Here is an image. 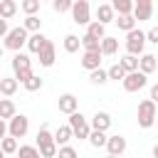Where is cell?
Here are the masks:
<instances>
[{
	"instance_id": "4dcf8cb0",
	"label": "cell",
	"mask_w": 158,
	"mask_h": 158,
	"mask_svg": "<svg viewBox=\"0 0 158 158\" xmlns=\"http://www.w3.org/2000/svg\"><path fill=\"white\" fill-rule=\"evenodd\" d=\"M126 72H133V69H138V54H126V57H121V62H118Z\"/></svg>"
},
{
	"instance_id": "8fae6325",
	"label": "cell",
	"mask_w": 158,
	"mask_h": 158,
	"mask_svg": "<svg viewBox=\"0 0 158 158\" xmlns=\"http://www.w3.org/2000/svg\"><path fill=\"white\" fill-rule=\"evenodd\" d=\"M37 57H40V64L42 67H52L54 59H57V52H54V44L49 40H44V44L37 49Z\"/></svg>"
},
{
	"instance_id": "5bb4252c",
	"label": "cell",
	"mask_w": 158,
	"mask_h": 158,
	"mask_svg": "<svg viewBox=\"0 0 158 158\" xmlns=\"http://www.w3.org/2000/svg\"><path fill=\"white\" fill-rule=\"evenodd\" d=\"M156 67H158V62H156V54H151V52H141V59H138V69L143 72V74H153L156 72Z\"/></svg>"
},
{
	"instance_id": "f6af8a7d",
	"label": "cell",
	"mask_w": 158,
	"mask_h": 158,
	"mask_svg": "<svg viewBox=\"0 0 158 158\" xmlns=\"http://www.w3.org/2000/svg\"><path fill=\"white\" fill-rule=\"evenodd\" d=\"M2 156H5V153H2V148H0V158H2Z\"/></svg>"
},
{
	"instance_id": "1f68e13d",
	"label": "cell",
	"mask_w": 158,
	"mask_h": 158,
	"mask_svg": "<svg viewBox=\"0 0 158 158\" xmlns=\"http://www.w3.org/2000/svg\"><path fill=\"white\" fill-rule=\"evenodd\" d=\"M89 79H91V84H104V81H109V77H106V69H101V67H96V69H89Z\"/></svg>"
},
{
	"instance_id": "f35d334b",
	"label": "cell",
	"mask_w": 158,
	"mask_h": 158,
	"mask_svg": "<svg viewBox=\"0 0 158 158\" xmlns=\"http://www.w3.org/2000/svg\"><path fill=\"white\" fill-rule=\"evenodd\" d=\"M57 153H59V156H67V158H74V156H77V151H74L72 146H67V143H62V146L57 148Z\"/></svg>"
},
{
	"instance_id": "4316f807",
	"label": "cell",
	"mask_w": 158,
	"mask_h": 158,
	"mask_svg": "<svg viewBox=\"0 0 158 158\" xmlns=\"http://www.w3.org/2000/svg\"><path fill=\"white\" fill-rule=\"evenodd\" d=\"M86 138H89V143H91L94 148H101V146L106 143V131H96V128H91Z\"/></svg>"
},
{
	"instance_id": "d590c367",
	"label": "cell",
	"mask_w": 158,
	"mask_h": 158,
	"mask_svg": "<svg viewBox=\"0 0 158 158\" xmlns=\"http://www.w3.org/2000/svg\"><path fill=\"white\" fill-rule=\"evenodd\" d=\"M79 40H81V47H84V49H99V40H96V37L84 35V37H79Z\"/></svg>"
},
{
	"instance_id": "d4e9b609",
	"label": "cell",
	"mask_w": 158,
	"mask_h": 158,
	"mask_svg": "<svg viewBox=\"0 0 158 158\" xmlns=\"http://www.w3.org/2000/svg\"><path fill=\"white\" fill-rule=\"evenodd\" d=\"M74 136H72V128H69V123L67 126H59L57 128V133H54V143L57 146H62V143H69Z\"/></svg>"
},
{
	"instance_id": "4fadbf2b",
	"label": "cell",
	"mask_w": 158,
	"mask_h": 158,
	"mask_svg": "<svg viewBox=\"0 0 158 158\" xmlns=\"http://www.w3.org/2000/svg\"><path fill=\"white\" fill-rule=\"evenodd\" d=\"M101 52L99 49H84V54H81V67L84 69H96V67H101Z\"/></svg>"
},
{
	"instance_id": "f1b7e54d",
	"label": "cell",
	"mask_w": 158,
	"mask_h": 158,
	"mask_svg": "<svg viewBox=\"0 0 158 158\" xmlns=\"http://www.w3.org/2000/svg\"><path fill=\"white\" fill-rule=\"evenodd\" d=\"M79 47H81V40H79L77 35H67V37H64V49H67L69 54L79 52Z\"/></svg>"
},
{
	"instance_id": "7402d4cb",
	"label": "cell",
	"mask_w": 158,
	"mask_h": 158,
	"mask_svg": "<svg viewBox=\"0 0 158 158\" xmlns=\"http://www.w3.org/2000/svg\"><path fill=\"white\" fill-rule=\"evenodd\" d=\"M114 22H116V25H118V30H123V32H128V30H133V27L138 25V22L133 20V15H131V12H126V15H118Z\"/></svg>"
},
{
	"instance_id": "e0dca14e",
	"label": "cell",
	"mask_w": 158,
	"mask_h": 158,
	"mask_svg": "<svg viewBox=\"0 0 158 158\" xmlns=\"http://www.w3.org/2000/svg\"><path fill=\"white\" fill-rule=\"evenodd\" d=\"M116 49H118V40H114V37H101L99 40V52L104 54V57H111V54H116Z\"/></svg>"
},
{
	"instance_id": "9a60e30c",
	"label": "cell",
	"mask_w": 158,
	"mask_h": 158,
	"mask_svg": "<svg viewBox=\"0 0 158 158\" xmlns=\"http://www.w3.org/2000/svg\"><path fill=\"white\" fill-rule=\"evenodd\" d=\"M57 106H59V111H62V114H72V111L79 106V99H77L74 94H62V96H59V101H57Z\"/></svg>"
},
{
	"instance_id": "9c48e42d",
	"label": "cell",
	"mask_w": 158,
	"mask_h": 158,
	"mask_svg": "<svg viewBox=\"0 0 158 158\" xmlns=\"http://www.w3.org/2000/svg\"><path fill=\"white\" fill-rule=\"evenodd\" d=\"M72 17L77 25H86L91 20V7H89V0H72Z\"/></svg>"
},
{
	"instance_id": "74e56055",
	"label": "cell",
	"mask_w": 158,
	"mask_h": 158,
	"mask_svg": "<svg viewBox=\"0 0 158 158\" xmlns=\"http://www.w3.org/2000/svg\"><path fill=\"white\" fill-rule=\"evenodd\" d=\"M15 153H20V156H40V151H37V146H20Z\"/></svg>"
},
{
	"instance_id": "484cf974",
	"label": "cell",
	"mask_w": 158,
	"mask_h": 158,
	"mask_svg": "<svg viewBox=\"0 0 158 158\" xmlns=\"http://www.w3.org/2000/svg\"><path fill=\"white\" fill-rule=\"evenodd\" d=\"M109 5L114 7L116 15H126V12L133 10V2H131V0H109Z\"/></svg>"
},
{
	"instance_id": "b9f144b4",
	"label": "cell",
	"mask_w": 158,
	"mask_h": 158,
	"mask_svg": "<svg viewBox=\"0 0 158 158\" xmlns=\"http://www.w3.org/2000/svg\"><path fill=\"white\" fill-rule=\"evenodd\" d=\"M148 99L158 101V84H153V86H151V96H148Z\"/></svg>"
},
{
	"instance_id": "603a6c76",
	"label": "cell",
	"mask_w": 158,
	"mask_h": 158,
	"mask_svg": "<svg viewBox=\"0 0 158 158\" xmlns=\"http://www.w3.org/2000/svg\"><path fill=\"white\" fill-rule=\"evenodd\" d=\"M86 35H91V37H96V40H101V37L106 35V25H101L99 20H94V22L89 20V22H86Z\"/></svg>"
},
{
	"instance_id": "d6986e66",
	"label": "cell",
	"mask_w": 158,
	"mask_h": 158,
	"mask_svg": "<svg viewBox=\"0 0 158 158\" xmlns=\"http://www.w3.org/2000/svg\"><path fill=\"white\" fill-rule=\"evenodd\" d=\"M44 40H47V37H44V35H42L40 30H37V32L27 35V42H25V44H27V49H30V52H35V54H37V49H40V47L44 44Z\"/></svg>"
},
{
	"instance_id": "ffe728a7",
	"label": "cell",
	"mask_w": 158,
	"mask_h": 158,
	"mask_svg": "<svg viewBox=\"0 0 158 158\" xmlns=\"http://www.w3.org/2000/svg\"><path fill=\"white\" fill-rule=\"evenodd\" d=\"M17 79L15 77H5V79H0V94L2 96H12L15 91H17Z\"/></svg>"
},
{
	"instance_id": "d6a6232c",
	"label": "cell",
	"mask_w": 158,
	"mask_h": 158,
	"mask_svg": "<svg viewBox=\"0 0 158 158\" xmlns=\"http://www.w3.org/2000/svg\"><path fill=\"white\" fill-rule=\"evenodd\" d=\"M22 84H25V89H27V91H40V89H42V79H40L37 74H30Z\"/></svg>"
},
{
	"instance_id": "7a4b0ae2",
	"label": "cell",
	"mask_w": 158,
	"mask_h": 158,
	"mask_svg": "<svg viewBox=\"0 0 158 158\" xmlns=\"http://www.w3.org/2000/svg\"><path fill=\"white\" fill-rule=\"evenodd\" d=\"M27 30L20 25V27H12V30H7L5 32V42H2V47L5 49H12V52H17V49H22L25 47V42H27Z\"/></svg>"
},
{
	"instance_id": "3957f363",
	"label": "cell",
	"mask_w": 158,
	"mask_h": 158,
	"mask_svg": "<svg viewBox=\"0 0 158 158\" xmlns=\"http://www.w3.org/2000/svg\"><path fill=\"white\" fill-rule=\"evenodd\" d=\"M156 114H158L156 101H153V99H143V101L138 104V126H141V128H151V126L156 123Z\"/></svg>"
},
{
	"instance_id": "7bdbcfd3",
	"label": "cell",
	"mask_w": 158,
	"mask_h": 158,
	"mask_svg": "<svg viewBox=\"0 0 158 158\" xmlns=\"http://www.w3.org/2000/svg\"><path fill=\"white\" fill-rule=\"evenodd\" d=\"M5 133H7V121H5V118H0V138H2Z\"/></svg>"
},
{
	"instance_id": "277c9868",
	"label": "cell",
	"mask_w": 158,
	"mask_h": 158,
	"mask_svg": "<svg viewBox=\"0 0 158 158\" xmlns=\"http://www.w3.org/2000/svg\"><path fill=\"white\" fill-rule=\"evenodd\" d=\"M12 72H15V79H17V81H25V79L32 74V59H30L27 54H22L20 49H17L15 57H12Z\"/></svg>"
},
{
	"instance_id": "2e32d148",
	"label": "cell",
	"mask_w": 158,
	"mask_h": 158,
	"mask_svg": "<svg viewBox=\"0 0 158 158\" xmlns=\"http://www.w3.org/2000/svg\"><path fill=\"white\" fill-rule=\"evenodd\" d=\"M91 128H96V131H109V126H111V116L106 114V111H96L94 116H91V123H89Z\"/></svg>"
},
{
	"instance_id": "e575fe53",
	"label": "cell",
	"mask_w": 158,
	"mask_h": 158,
	"mask_svg": "<svg viewBox=\"0 0 158 158\" xmlns=\"http://www.w3.org/2000/svg\"><path fill=\"white\" fill-rule=\"evenodd\" d=\"M40 2H42V0H22V2H20V7H22V12H25V15H35V12L40 10Z\"/></svg>"
},
{
	"instance_id": "8992f818",
	"label": "cell",
	"mask_w": 158,
	"mask_h": 158,
	"mask_svg": "<svg viewBox=\"0 0 158 158\" xmlns=\"http://www.w3.org/2000/svg\"><path fill=\"white\" fill-rule=\"evenodd\" d=\"M69 128H72V136H74V138H86L89 131H91L86 116H84L81 111H77V109L69 114Z\"/></svg>"
},
{
	"instance_id": "7c38bea8",
	"label": "cell",
	"mask_w": 158,
	"mask_h": 158,
	"mask_svg": "<svg viewBox=\"0 0 158 158\" xmlns=\"http://www.w3.org/2000/svg\"><path fill=\"white\" fill-rule=\"evenodd\" d=\"M106 151H109V156H121V153H126V138L123 136H106Z\"/></svg>"
},
{
	"instance_id": "8d00e7d4",
	"label": "cell",
	"mask_w": 158,
	"mask_h": 158,
	"mask_svg": "<svg viewBox=\"0 0 158 158\" xmlns=\"http://www.w3.org/2000/svg\"><path fill=\"white\" fill-rule=\"evenodd\" d=\"M52 7H54V12H67L69 7H72V0H52Z\"/></svg>"
},
{
	"instance_id": "ee69618b",
	"label": "cell",
	"mask_w": 158,
	"mask_h": 158,
	"mask_svg": "<svg viewBox=\"0 0 158 158\" xmlns=\"http://www.w3.org/2000/svg\"><path fill=\"white\" fill-rule=\"evenodd\" d=\"M2 52H5V47H2V44H0V59H2Z\"/></svg>"
},
{
	"instance_id": "52a82bcc",
	"label": "cell",
	"mask_w": 158,
	"mask_h": 158,
	"mask_svg": "<svg viewBox=\"0 0 158 158\" xmlns=\"http://www.w3.org/2000/svg\"><path fill=\"white\" fill-rule=\"evenodd\" d=\"M27 131H30V118H27L25 114H17V111H15V114L7 118V133L15 136V138H22Z\"/></svg>"
},
{
	"instance_id": "ab89813d",
	"label": "cell",
	"mask_w": 158,
	"mask_h": 158,
	"mask_svg": "<svg viewBox=\"0 0 158 158\" xmlns=\"http://www.w3.org/2000/svg\"><path fill=\"white\" fill-rule=\"evenodd\" d=\"M146 42H153V44H158V30H156V27L146 32Z\"/></svg>"
},
{
	"instance_id": "6da1fadb",
	"label": "cell",
	"mask_w": 158,
	"mask_h": 158,
	"mask_svg": "<svg viewBox=\"0 0 158 158\" xmlns=\"http://www.w3.org/2000/svg\"><path fill=\"white\" fill-rule=\"evenodd\" d=\"M37 151H40V156H44V158L57 156V143H54V136L49 133L47 126H42V128L37 131Z\"/></svg>"
},
{
	"instance_id": "ac0fdd59",
	"label": "cell",
	"mask_w": 158,
	"mask_h": 158,
	"mask_svg": "<svg viewBox=\"0 0 158 158\" xmlns=\"http://www.w3.org/2000/svg\"><path fill=\"white\" fill-rule=\"evenodd\" d=\"M114 7L109 5V2H104V5H99L96 7V20L101 22V25H106V22H114Z\"/></svg>"
},
{
	"instance_id": "cb8c5ba5",
	"label": "cell",
	"mask_w": 158,
	"mask_h": 158,
	"mask_svg": "<svg viewBox=\"0 0 158 158\" xmlns=\"http://www.w3.org/2000/svg\"><path fill=\"white\" fill-rule=\"evenodd\" d=\"M0 148H2V153H5V156L15 153V151H17V138H15V136H10V133H5V136L0 138Z\"/></svg>"
},
{
	"instance_id": "ba28073f",
	"label": "cell",
	"mask_w": 158,
	"mask_h": 158,
	"mask_svg": "<svg viewBox=\"0 0 158 158\" xmlns=\"http://www.w3.org/2000/svg\"><path fill=\"white\" fill-rule=\"evenodd\" d=\"M146 47V32H141L138 27L126 32V52L128 54H141Z\"/></svg>"
},
{
	"instance_id": "836d02e7",
	"label": "cell",
	"mask_w": 158,
	"mask_h": 158,
	"mask_svg": "<svg viewBox=\"0 0 158 158\" xmlns=\"http://www.w3.org/2000/svg\"><path fill=\"white\" fill-rule=\"evenodd\" d=\"M123 74H126V69H123L118 62H116V64H111V67L106 69V77H109V79H116V81H118V79H123Z\"/></svg>"
},
{
	"instance_id": "44dd1931",
	"label": "cell",
	"mask_w": 158,
	"mask_h": 158,
	"mask_svg": "<svg viewBox=\"0 0 158 158\" xmlns=\"http://www.w3.org/2000/svg\"><path fill=\"white\" fill-rule=\"evenodd\" d=\"M15 15H17V2L15 0H0V17L10 20Z\"/></svg>"
},
{
	"instance_id": "30bf717a",
	"label": "cell",
	"mask_w": 158,
	"mask_h": 158,
	"mask_svg": "<svg viewBox=\"0 0 158 158\" xmlns=\"http://www.w3.org/2000/svg\"><path fill=\"white\" fill-rule=\"evenodd\" d=\"M131 15H133V20H136V22H146V20H151V15H153V0H141V2H133Z\"/></svg>"
},
{
	"instance_id": "60d3db41",
	"label": "cell",
	"mask_w": 158,
	"mask_h": 158,
	"mask_svg": "<svg viewBox=\"0 0 158 158\" xmlns=\"http://www.w3.org/2000/svg\"><path fill=\"white\" fill-rule=\"evenodd\" d=\"M5 32H7V20L0 17V37H5Z\"/></svg>"
},
{
	"instance_id": "5b68a950",
	"label": "cell",
	"mask_w": 158,
	"mask_h": 158,
	"mask_svg": "<svg viewBox=\"0 0 158 158\" xmlns=\"http://www.w3.org/2000/svg\"><path fill=\"white\" fill-rule=\"evenodd\" d=\"M121 84H123V89H126L128 94H133V91H141V89L148 84V74H143L141 69L126 72V74H123V79H121Z\"/></svg>"
},
{
	"instance_id": "f546056e",
	"label": "cell",
	"mask_w": 158,
	"mask_h": 158,
	"mask_svg": "<svg viewBox=\"0 0 158 158\" xmlns=\"http://www.w3.org/2000/svg\"><path fill=\"white\" fill-rule=\"evenodd\" d=\"M15 111H17V109H15V104H12L10 99H0V118H5V121H7Z\"/></svg>"
},
{
	"instance_id": "83f0119b",
	"label": "cell",
	"mask_w": 158,
	"mask_h": 158,
	"mask_svg": "<svg viewBox=\"0 0 158 158\" xmlns=\"http://www.w3.org/2000/svg\"><path fill=\"white\" fill-rule=\"evenodd\" d=\"M22 27H25L27 32H37V30L42 27V20L37 17V12H35V15H27V17H25V22H22Z\"/></svg>"
}]
</instances>
